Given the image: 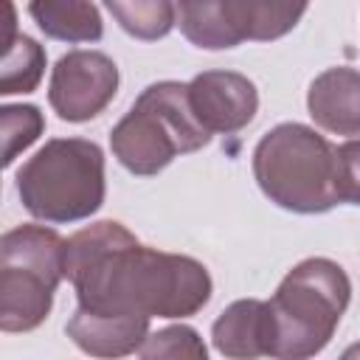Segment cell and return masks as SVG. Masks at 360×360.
Instances as JSON below:
<instances>
[{
  "label": "cell",
  "mask_w": 360,
  "mask_h": 360,
  "mask_svg": "<svg viewBox=\"0 0 360 360\" xmlns=\"http://www.w3.org/2000/svg\"><path fill=\"white\" fill-rule=\"evenodd\" d=\"M357 141L332 143L307 124L284 121L253 149V177L264 197L295 214H323L357 202Z\"/></svg>",
  "instance_id": "2"
},
{
  "label": "cell",
  "mask_w": 360,
  "mask_h": 360,
  "mask_svg": "<svg viewBox=\"0 0 360 360\" xmlns=\"http://www.w3.org/2000/svg\"><path fill=\"white\" fill-rule=\"evenodd\" d=\"M65 239L45 225H17L0 236V332L37 329L62 281Z\"/></svg>",
  "instance_id": "6"
},
{
  "label": "cell",
  "mask_w": 360,
  "mask_h": 360,
  "mask_svg": "<svg viewBox=\"0 0 360 360\" xmlns=\"http://www.w3.org/2000/svg\"><path fill=\"white\" fill-rule=\"evenodd\" d=\"M45 132V115L37 104H3L0 107V169L11 166L39 135Z\"/></svg>",
  "instance_id": "15"
},
{
  "label": "cell",
  "mask_w": 360,
  "mask_h": 360,
  "mask_svg": "<svg viewBox=\"0 0 360 360\" xmlns=\"http://www.w3.org/2000/svg\"><path fill=\"white\" fill-rule=\"evenodd\" d=\"M352 298L346 270L323 256L298 262L267 304V357L309 360L326 349Z\"/></svg>",
  "instance_id": "3"
},
{
  "label": "cell",
  "mask_w": 360,
  "mask_h": 360,
  "mask_svg": "<svg viewBox=\"0 0 360 360\" xmlns=\"http://www.w3.org/2000/svg\"><path fill=\"white\" fill-rule=\"evenodd\" d=\"M188 107L197 118V124L214 135H233L245 129L256 110H259V93L256 84L236 73V70H205L197 73L188 84Z\"/></svg>",
  "instance_id": "9"
},
{
  "label": "cell",
  "mask_w": 360,
  "mask_h": 360,
  "mask_svg": "<svg viewBox=\"0 0 360 360\" xmlns=\"http://www.w3.org/2000/svg\"><path fill=\"white\" fill-rule=\"evenodd\" d=\"M340 360H357V346H352V349H346V354H343Z\"/></svg>",
  "instance_id": "19"
},
{
  "label": "cell",
  "mask_w": 360,
  "mask_h": 360,
  "mask_svg": "<svg viewBox=\"0 0 360 360\" xmlns=\"http://www.w3.org/2000/svg\"><path fill=\"white\" fill-rule=\"evenodd\" d=\"M62 278L76 290V309L101 318H188L211 298L205 264L146 248L112 219L65 239Z\"/></svg>",
  "instance_id": "1"
},
{
  "label": "cell",
  "mask_w": 360,
  "mask_h": 360,
  "mask_svg": "<svg viewBox=\"0 0 360 360\" xmlns=\"http://www.w3.org/2000/svg\"><path fill=\"white\" fill-rule=\"evenodd\" d=\"M104 152L87 138H53L17 172L25 211L45 222H79L104 202Z\"/></svg>",
  "instance_id": "4"
},
{
  "label": "cell",
  "mask_w": 360,
  "mask_h": 360,
  "mask_svg": "<svg viewBox=\"0 0 360 360\" xmlns=\"http://www.w3.org/2000/svg\"><path fill=\"white\" fill-rule=\"evenodd\" d=\"M118 90V68L101 51H68L51 70L48 101L62 121L96 118Z\"/></svg>",
  "instance_id": "8"
},
{
  "label": "cell",
  "mask_w": 360,
  "mask_h": 360,
  "mask_svg": "<svg viewBox=\"0 0 360 360\" xmlns=\"http://www.w3.org/2000/svg\"><path fill=\"white\" fill-rule=\"evenodd\" d=\"M208 141L211 135L197 124L183 82L149 84L110 132L118 163L141 177L163 172L177 155L197 152Z\"/></svg>",
  "instance_id": "5"
},
{
  "label": "cell",
  "mask_w": 360,
  "mask_h": 360,
  "mask_svg": "<svg viewBox=\"0 0 360 360\" xmlns=\"http://www.w3.org/2000/svg\"><path fill=\"white\" fill-rule=\"evenodd\" d=\"M357 70L354 68H329L312 79L307 93V107L312 121L335 135L354 141L360 132V107H357Z\"/></svg>",
  "instance_id": "10"
},
{
  "label": "cell",
  "mask_w": 360,
  "mask_h": 360,
  "mask_svg": "<svg viewBox=\"0 0 360 360\" xmlns=\"http://www.w3.org/2000/svg\"><path fill=\"white\" fill-rule=\"evenodd\" d=\"M45 76V48L20 34L17 42L0 56V96L11 93H34Z\"/></svg>",
  "instance_id": "14"
},
{
  "label": "cell",
  "mask_w": 360,
  "mask_h": 360,
  "mask_svg": "<svg viewBox=\"0 0 360 360\" xmlns=\"http://www.w3.org/2000/svg\"><path fill=\"white\" fill-rule=\"evenodd\" d=\"M307 3H270V0H214L174 6V22L188 42L205 51L236 48L245 39H278L298 25Z\"/></svg>",
  "instance_id": "7"
},
{
  "label": "cell",
  "mask_w": 360,
  "mask_h": 360,
  "mask_svg": "<svg viewBox=\"0 0 360 360\" xmlns=\"http://www.w3.org/2000/svg\"><path fill=\"white\" fill-rule=\"evenodd\" d=\"M28 14L34 22L51 37L62 42H96L104 34V22L96 3H56V0H39L28 6Z\"/></svg>",
  "instance_id": "13"
},
{
  "label": "cell",
  "mask_w": 360,
  "mask_h": 360,
  "mask_svg": "<svg viewBox=\"0 0 360 360\" xmlns=\"http://www.w3.org/2000/svg\"><path fill=\"white\" fill-rule=\"evenodd\" d=\"M65 332L84 354L98 360H118L141 349V343L149 335V321L146 318H101V315H87L76 309Z\"/></svg>",
  "instance_id": "11"
},
{
  "label": "cell",
  "mask_w": 360,
  "mask_h": 360,
  "mask_svg": "<svg viewBox=\"0 0 360 360\" xmlns=\"http://www.w3.org/2000/svg\"><path fill=\"white\" fill-rule=\"evenodd\" d=\"M211 343L231 360L267 357V304L259 298H239L225 307L211 326Z\"/></svg>",
  "instance_id": "12"
},
{
  "label": "cell",
  "mask_w": 360,
  "mask_h": 360,
  "mask_svg": "<svg viewBox=\"0 0 360 360\" xmlns=\"http://www.w3.org/2000/svg\"><path fill=\"white\" fill-rule=\"evenodd\" d=\"M107 11L118 20V25L127 34L138 39H160L174 25V3L166 0H135V3L110 0Z\"/></svg>",
  "instance_id": "16"
},
{
  "label": "cell",
  "mask_w": 360,
  "mask_h": 360,
  "mask_svg": "<svg viewBox=\"0 0 360 360\" xmlns=\"http://www.w3.org/2000/svg\"><path fill=\"white\" fill-rule=\"evenodd\" d=\"M17 6L8 0H0V56L17 42Z\"/></svg>",
  "instance_id": "18"
},
{
  "label": "cell",
  "mask_w": 360,
  "mask_h": 360,
  "mask_svg": "<svg viewBox=\"0 0 360 360\" xmlns=\"http://www.w3.org/2000/svg\"><path fill=\"white\" fill-rule=\"evenodd\" d=\"M141 360H208V349L197 329L177 323L146 335L141 343Z\"/></svg>",
  "instance_id": "17"
}]
</instances>
